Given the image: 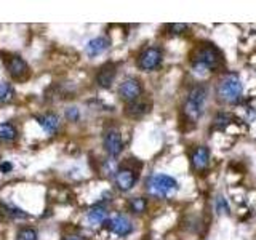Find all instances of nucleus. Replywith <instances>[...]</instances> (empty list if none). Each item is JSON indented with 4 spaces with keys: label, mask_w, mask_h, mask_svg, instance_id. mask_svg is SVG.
I'll return each mask as SVG.
<instances>
[{
    "label": "nucleus",
    "mask_w": 256,
    "mask_h": 240,
    "mask_svg": "<svg viewBox=\"0 0 256 240\" xmlns=\"http://www.w3.org/2000/svg\"><path fill=\"white\" fill-rule=\"evenodd\" d=\"M206 94L208 92L205 85H196L189 90L186 101H184V116H186L190 122H197V120L202 117L205 102H206Z\"/></svg>",
    "instance_id": "1"
},
{
    "label": "nucleus",
    "mask_w": 256,
    "mask_h": 240,
    "mask_svg": "<svg viewBox=\"0 0 256 240\" xmlns=\"http://www.w3.org/2000/svg\"><path fill=\"white\" fill-rule=\"evenodd\" d=\"M221 62V54L213 45H202L198 50L194 53L192 58V69L198 74H206L212 72L220 66Z\"/></svg>",
    "instance_id": "2"
},
{
    "label": "nucleus",
    "mask_w": 256,
    "mask_h": 240,
    "mask_svg": "<svg viewBox=\"0 0 256 240\" xmlns=\"http://www.w3.org/2000/svg\"><path fill=\"white\" fill-rule=\"evenodd\" d=\"M178 181H176L173 176L170 174H164V173H157L152 174L146 182V189L150 196L160 197V198H166L172 197L176 190H178Z\"/></svg>",
    "instance_id": "3"
},
{
    "label": "nucleus",
    "mask_w": 256,
    "mask_h": 240,
    "mask_svg": "<svg viewBox=\"0 0 256 240\" xmlns=\"http://www.w3.org/2000/svg\"><path fill=\"white\" fill-rule=\"evenodd\" d=\"M242 82H240V77L236 74V72H229V74L224 76L220 80L218 85V96L220 100L228 102V104H236L242 98Z\"/></svg>",
    "instance_id": "4"
},
{
    "label": "nucleus",
    "mask_w": 256,
    "mask_h": 240,
    "mask_svg": "<svg viewBox=\"0 0 256 240\" xmlns=\"http://www.w3.org/2000/svg\"><path fill=\"white\" fill-rule=\"evenodd\" d=\"M162 50L158 46H148L138 56V68L144 72L156 70L162 64Z\"/></svg>",
    "instance_id": "5"
},
{
    "label": "nucleus",
    "mask_w": 256,
    "mask_h": 240,
    "mask_svg": "<svg viewBox=\"0 0 256 240\" xmlns=\"http://www.w3.org/2000/svg\"><path fill=\"white\" fill-rule=\"evenodd\" d=\"M142 93V85L138 78L134 77H128L125 78L122 84L118 86V96L120 100L125 101V102H133V101H138L140 96Z\"/></svg>",
    "instance_id": "6"
},
{
    "label": "nucleus",
    "mask_w": 256,
    "mask_h": 240,
    "mask_svg": "<svg viewBox=\"0 0 256 240\" xmlns=\"http://www.w3.org/2000/svg\"><path fill=\"white\" fill-rule=\"evenodd\" d=\"M102 146H104V150L108 152L109 157H118L120 154H122L124 140H122V134H120V132L117 130V128H109V130L104 133Z\"/></svg>",
    "instance_id": "7"
},
{
    "label": "nucleus",
    "mask_w": 256,
    "mask_h": 240,
    "mask_svg": "<svg viewBox=\"0 0 256 240\" xmlns=\"http://www.w3.org/2000/svg\"><path fill=\"white\" fill-rule=\"evenodd\" d=\"M136 181H138V173H136L133 168H128V166H124V168H118L114 174V182L118 190L122 192H128L134 188Z\"/></svg>",
    "instance_id": "8"
},
{
    "label": "nucleus",
    "mask_w": 256,
    "mask_h": 240,
    "mask_svg": "<svg viewBox=\"0 0 256 240\" xmlns=\"http://www.w3.org/2000/svg\"><path fill=\"white\" fill-rule=\"evenodd\" d=\"M108 229L118 237H126L133 232V222L125 214H116L108 220Z\"/></svg>",
    "instance_id": "9"
},
{
    "label": "nucleus",
    "mask_w": 256,
    "mask_h": 240,
    "mask_svg": "<svg viewBox=\"0 0 256 240\" xmlns=\"http://www.w3.org/2000/svg\"><path fill=\"white\" fill-rule=\"evenodd\" d=\"M6 69H8V74L16 80H24L29 74L28 64L21 56H12V58L6 61Z\"/></svg>",
    "instance_id": "10"
},
{
    "label": "nucleus",
    "mask_w": 256,
    "mask_h": 240,
    "mask_svg": "<svg viewBox=\"0 0 256 240\" xmlns=\"http://www.w3.org/2000/svg\"><path fill=\"white\" fill-rule=\"evenodd\" d=\"M190 164L194 166V170L204 172L205 168L210 164V150L206 146H198L194 149V152L190 154Z\"/></svg>",
    "instance_id": "11"
},
{
    "label": "nucleus",
    "mask_w": 256,
    "mask_h": 240,
    "mask_svg": "<svg viewBox=\"0 0 256 240\" xmlns=\"http://www.w3.org/2000/svg\"><path fill=\"white\" fill-rule=\"evenodd\" d=\"M36 120L38 122V125L42 126V130L50 136L56 134V132H58V128H60V117L53 114V112H46L44 116H38L36 117Z\"/></svg>",
    "instance_id": "12"
},
{
    "label": "nucleus",
    "mask_w": 256,
    "mask_h": 240,
    "mask_svg": "<svg viewBox=\"0 0 256 240\" xmlns=\"http://www.w3.org/2000/svg\"><path fill=\"white\" fill-rule=\"evenodd\" d=\"M116 78V66L114 64H104L96 74V84L102 88H109Z\"/></svg>",
    "instance_id": "13"
},
{
    "label": "nucleus",
    "mask_w": 256,
    "mask_h": 240,
    "mask_svg": "<svg viewBox=\"0 0 256 240\" xmlns=\"http://www.w3.org/2000/svg\"><path fill=\"white\" fill-rule=\"evenodd\" d=\"M109 38L108 37H94L92 38L90 42L86 44V54L90 56V58H94V56H98L101 53H104L109 48Z\"/></svg>",
    "instance_id": "14"
},
{
    "label": "nucleus",
    "mask_w": 256,
    "mask_h": 240,
    "mask_svg": "<svg viewBox=\"0 0 256 240\" xmlns=\"http://www.w3.org/2000/svg\"><path fill=\"white\" fill-rule=\"evenodd\" d=\"M88 221H90L92 224H94V226H98V224H102L108 221V208L98 204L92 206L90 210H88Z\"/></svg>",
    "instance_id": "15"
},
{
    "label": "nucleus",
    "mask_w": 256,
    "mask_h": 240,
    "mask_svg": "<svg viewBox=\"0 0 256 240\" xmlns=\"http://www.w3.org/2000/svg\"><path fill=\"white\" fill-rule=\"evenodd\" d=\"M148 112H149V104L148 102H141L140 100L133 101V102H130L126 106V116H130L133 118H140L144 114H148Z\"/></svg>",
    "instance_id": "16"
},
{
    "label": "nucleus",
    "mask_w": 256,
    "mask_h": 240,
    "mask_svg": "<svg viewBox=\"0 0 256 240\" xmlns=\"http://www.w3.org/2000/svg\"><path fill=\"white\" fill-rule=\"evenodd\" d=\"M18 138V130L12 122H2L0 124V141L12 142Z\"/></svg>",
    "instance_id": "17"
},
{
    "label": "nucleus",
    "mask_w": 256,
    "mask_h": 240,
    "mask_svg": "<svg viewBox=\"0 0 256 240\" xmlns=\"http://www.w3.org/2000/svg\"><path fill=\"white\" fill-rule=\"evenodd\" d=\"M0 210H2V213L5 216H8V218H12V220H26L29 218V214L21 210V208L18 206H14L13 204H2L0 205Z\"/></svg>",
    "instance_id": "18"
},
{
    "label": "nucleus",
    "mask_w": 256,
    "mask_h": 240,
    "mask_svg": "<svg viewBox=\"0 0 256 240\" xmlns=\"http://www.w3.org/2000/svg\"><path fill=\"white\" fill-rule=\"evenodd\" d=\"M148 208V200L144 197H133L128 202V210L132 213H144Z\"/></svg>",
    "instance_id": "19"
},
{
    "label": "nucleus",
    "mask_w": 256,
    "mask_h": 240,
    "mask_svg": "<svg viewBox=\"0 0 256 240\" xmlns=\"http://www.w3.org/2000/svg\"><path fill=\"white\" fill-rule=\"evenodd\" d=\"M14 98V90L10 84L0 82V104H6Z\"/></svg>",
    "instance_id": "20"
},
{
    "label": "nucleus",
    "mask_w": 256,
    "mask_h": 240,
    "mask_svg": "<svg viewBox=\"0 0 256 240\" xmlns=\"http://www.w3.org/2000/svg\"><path fill=\"white\" fill-rule=\"evenodd\" d=\"M16 240H38V234L34 228H22L18 232V238Z\"/></svg>",
    "instance_id": "21"
},
{
    "label": "nucleus",
    "mask_w": 256,
    "mask_h": 240,
    "mask_svg": "<svg viewBox=\"0 0 256 240\" xmlns=\"http://www.w3.org/2000/svg\"><path fill=\"white\" fill-rule=\"evenodd\" d=\"M229 124H230V117L228 114H218V116L214 117V120H213L214 128H220V130L226 128Z\"/></svg>",
    "instance_id": "22"
},
{
    "label": "nucleus",
    "mask_w": 256,
    "mask_h": 240,
    "mask_svg": "<svg viewBox=\"0 0 256 240\" xmlns=\"http://www.w3.org/2000/svg\"><path fill=\"white\" fill-rule=\"evenodd\" d=\"M214 206H216V212H218V213H228V212H229V205H228L226 198H224L222 196H218V197H216Z\"/></svg>",
    "instance_id": "23"
},
{
    "label": "nucleus",
    "mask_w": 256,
    "mask_h": 240,
    "mask_svg": "<svg viewBox=\"0 0 256 240\" xmlns=\"http://www.w3.org/2000/svg\"><path fill=\"white\" fill-rule=\"evenodd\" d=\"M66 118L69 120V122H77V120L80 118V110L76 106L68 108L66 109Z\"/></svg>",
    "instance_id": "24"
},
{
    "label": "nucleus",
    "mask_w": 256,
    "mask_h": 240,
    "mask_svg": "<svg viewBox=\"0 0 256 240\" xmlns=\"http://www.w3.org/2000/svg\"><path fill=\"white\" fill-rule=\"evenodd\" d=\"M118 170L117 168V165H116V162L114 160H106V162H104V168H102V172L106 173V174H116V172Z\"/></svg>",
    "instance_id": "25"
},
{
    "label": "nucleus",
    "mask_w": 256,
    "mask_h": 240,
    "mask_svg": "<svg viewBox=\"0 0 256 240\" xmlns=\"http://www.w3.org/2000/svg\"><path fill=\"white\" fill-rule=\"evenodd\" d=\"M172 34H182L184 30H188V24H172V26H168Z\"/></svg>",
    "instance_id": "26"
},
{
    "label": "nucleus",
    "mask_w": 256,
    "mask_h": 240,
    "mask_svg": "<svg viewBox=\"0 0 256 240\" xmlns=\"http://www.w3.org/2000/svg\"><path fill=\"white\" fill-rule=\"evenodd\" d=\"M13 168V165L12 164H8V162H4L2 165H0V172L2 173H8Z\"/></svg>",
    "instance_id": "27"
},
{
    "label": "nucleus",
    "mask_w": 256,
    "mask_h": 240,
    "mask_svg": "<svg viewBox=\"0 0 256 240\" xmlns=\"http://www.w3.org/2000/svg\"><path fill=\"white\" fill-rule=\"evenodd\" d=\"M62 240H82V238L77 237V236H68V237H64Z\"/></svg>",
    "instance_id": "28"
}]
</instances>
